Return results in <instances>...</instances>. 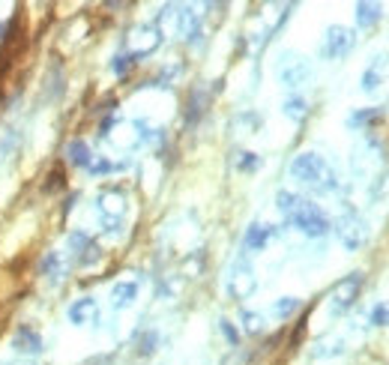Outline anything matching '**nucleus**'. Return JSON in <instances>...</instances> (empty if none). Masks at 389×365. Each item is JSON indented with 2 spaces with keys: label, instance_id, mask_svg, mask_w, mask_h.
Wrapping results in <instances>:
<instances>
[{
  "label": "nucleus",
  "instance_id": "1",
  "mask_svg": "<svg viewBox=\"0 0 389 365\" xmlns=\"http://www.w3.org/2000/svg\"><path fill=\"white\" fill-rule=\"evenodd\" d=\"M291 180H296L299 186H308L317 195H333V192L342 189L338 174L333 171V165L317 156V153H299L291 162Z\"/></svg>",
  "mask_w": 389,
  "mask_h": 365
},
{
  "label": "nucleus",
  "instance_id": "2",
  "mask_svg": "<svg viewBox=\"0 0 389 365\" xmlns=\"http://www.w3.org/2000/svg\"><path fill=\"white\" fill-rule=\"evenodd\" d=\"M287 222L299 231V234H305L308 240H317V237H326L329 231H333V222L326 219V212L312 204V201H305V198H299V204L296 210L287 216Z\"/></svg>",
  "mask_w": 389,
  "mask_h": 365
},
{
  "label": "nucleus",
  "instance_id": "3",
  "mask_svg": "<svg viewBox=\"0 0 389 365\" xmlns=\"http://www.w3.org/2000/svg\"><path fill=\"white\" fill-rule=\"evenodd\" d=\"M225 290H228V297H231L234 302H243L257 290V276H255V267L246 258V251L231 263V270H228Z\"/></svg>",
  "mask_w": 389,
  "mask_h": 365
},
{
  "label": "nucleus",
  "instance_id": "4",
  "mask_svg": "<svg viewBox=\"0 0 389 365\" xmlns=\"http://www.w3.org/2000/svg\"><path fill=\"white\" fill-rule=\"evenodd\" d=\"M276 75L287 90H299L312 81V63L296 52H285L282 60H278V66H276Z\"/></svg>",
  "mask_w": 389,
  "mask_h": 365
},
{
  "label": "nucleus",
  "instance_id": "5",
  "mask_svg": "<svg viewBox=\"0 0 389 365\" xmlns=\"http://www.w3.org/2000/svg\"><path fill=\"white\" fill-rule=\"evenodd\" d=\"M354 48H356V30L344 27V24L326 27L324 42H321V57L324 60H344Z\"/></svg>",
  "mask_w": 389,
  "mask_h": 365
},
{
  "label": "nucleus",
  "instance_id": "6",
  "mask_svg": "<svg viewBox=\"0 0 389 365\" xmlns=\"http://www.w3.org/2000/svg\"><path fill=\"white\" fill-rule=\"evenodd\" d=\"M159 45H162V30H159L156 24H135L126 36V54L132 60L150 57Z\"/></svg>",
  "mask_w": 389,
  "mask_h": 365
},
{
  "label": "nucleus",
  "instance_id": "7",
  "mask_svg": "<svg viewBox=\"0 0 389 365\" xmlns=\"http://www.w3.org/2000/svg\"><path fill=\"white\" fill-rule=\"evenodd\" d=\"M363 272H351V276H344V279H338L333 290H329V300H326V306L333 314H344L347 309L356 302L359 297V290H363Z\"/></svg>",
  "mask_w": 389,
  "mask_h": 365
},
{
  "label": "nucleus",
  "instance_id": "8",
  "mask_svg": "<svg viewBox=\"0 0 389 365\" xmlns=\"http://www.w3.org/2000/svg\"><path fill=\"white\" fill-rule=\"evenodd\" d=\"M333 228H335V234H338V240H342V246H344L347 251L363 249L365 240H368L365 222H363V216H359V212H354V210H347Z\"/></svg>",
  "mask_w": 389,
  "mask_h": 365
},
{
  "label": "nucleus",
  "instance_id": "9",
  "mask_svg": "<svg viewBox=\"0 0 389 365\" xmlns=\"http://www.w3.org/2000/svg\"><path fill=\"white\" fill-rule=\"evenodd\" d=\"M174 33L180 39H186L189 45H198L204 36V27H201V15L195 13L192 6H177V18H174Z\"/></svg>",
  "mask_w": 389,
  "mask_h": 365
},
{
  "label": "nucleus",
  "instance_id": "10",
  "mask_svg": "<svg viewBox=\"0 0 389 365\" xmlns=\"http://www.w3.org/2000/svg\"><path fill=\"white\" fill-rule=\"evenodd\" d=\"M126 195L120 189H102L96 195V210L102 212V219H120L123 222V216H126Z\"/></svg>",
  "mask_w": 389,
  "mask_h": 365
},
{
  "label": "nucleus",
  "instance_id": "11",
  "mask_svg": "<svg viewBox=\"0 0 389 365\" xmlns=\"http://www.w3.org/2000/svg\"><path fill=\"white\" fill-rule=\"evenodd\" d=\"M9 348L15 353H22V357H39L45 348H42V336L33 329V327H18L13 332V339H9Z\"/></svg>",
  "mask_w": 389,
  "mask_h": 365
},
{
  "label": "nucleus",
  "instance_id": "12",
  "mask_svg": "<svg viewBox=\"0 0 389 365\" xmlns=\"http://www.w3.org/2000/svg\"><path fill=\"white\" fill-rule=\"evenodd\" d=\"M278 237L276 225H264V222H252L246 228V237H243V249L246 251H264L269 246V240Z\"/></svg>",
  "mask_w": 389,
  "mask_h": 365
},
{
  "label": "nucleus",
  "instance_id": "13",
  "mask_svg": "<svg viewBox=\"0 0 389 365\" xmlns=\"http://www.w3.org/2000/svg\"><path fill=\"white\" fill-rule=\"evenodd\" d=\"M66 314L75 327H93V323H99V302L93 297H81L69 306Z\"/></svg>",
  "mask_w": 389,
  "mask_h": 365
},
{
  "label": "nucleus",
  "instance_id": "14",
  "mask_svg": "<svg viewBox=\"0 0 389 365\" xmlns=\"http://www.w3.org/2000/svg\"><path fill=\"white\" fill-rule=\"evenodd\" d=\"M108 141L117 147V150H135L138 144H144L141 132H138L135 123H117L111 132H108Z\"/></svg>",
  "mask_w": 389,
  "mask_h": 365
},
{
  "label": "nucleus",
  "instance_id": "15",
  "mask_svg": "<svg viewBox=\"0 0 389 365\" xmlns=\"http://www.w3.org/2000/svg\"><path fill=\"white\" fill-rule=\"evenodd\" d=\"M386 54L383 57H374L372 63H368V69L363 72V90L365 93H377L381 90V84H383V69H386Z\"/></svg>",
  "mask_w": 389,
  "mask_h": 365
},
{
  "label": "nucleus",
  "instance_id": "16",
  "mask_svg": "<svg viewBox=\"0 0 389 365\" xmlns=\"http://www.w3.org/2000/svg\"><path fill=\"white\" fill-rule=\"evenodd\" d=\"M138 300V281H117L111 288V306L114 309H129Z\"/></svg>",
  "mask_w": 389,
  "mask_h": 365
},
{
  "label": "nucleus",
  "instance_id": "17",
  "mask_svg": "<svg viewBox=\"0 0 389 365\" xmlns=\"http://www.w3.org/2000/svg\"><path fill=\"white\" fill-rule=\"evenodd\" d=\"M383 9L381 3H356L354 6V18H356V27H374L381 22Z\"/></svg>",
  "mask_w": 389,
  "mask_h": 365
},
{
  "label": "nucleus",
  "instance_id": "18",
  "mask_svg": "<svg viewBox=\"0 0 389 365\" xmlns=\"http://www.w3.org/2000/svg\"><path fill=\"white\" fill-rule=\"evenodd\" d=\"M39 270H42V276H48L51 281H60L66 276V261L60 258V251H45L42 263H39Z\"/></svg>",
  "mask_w": 389,
  "mask_h": 365
},
{
  "label": "nucleus",
  "instance_id": "19",
  "mask_svg": "<svg viewBox=\"0 0 389 365\" xmlns=\"http://www.w3.org/2000/svg\"><path fill=\"white\" fill-rule=\"evenodd\" d=\"M282 114H285L287 120H294V123H303V120L308 117V102H305V96H299V93L287 96L285 102H282Z\"/></svg>",
  "mask_w": 389,
  "mask_h": 365
},
{
  "label": "nucleus",
  "instance_id": "20",
  "mask_svg": "<svg viewBox=\"0 0 389 365\" xmlns=\"http://www.w3.org/2000/svg\"><path fill=\"white\" fill-rule=\"evenodd\" d=\"M66 159H69V165H75V168H87L93 153H90V147L81 138H75V141H69V147H66Z\"/></svg>",
  "mask_w": 389,
  "mask_h": 365
},
{
  "label": "nucleus",
  "instance_id": "21",
  "mask_svg": "<svg viewBox=\"0 0 389 365\" xmlns=\"http://www.w3.org/2000/svg\"><path fill=\"white\" fill-rule=\"evenodd\" d=\"M347 348H344V339H324V341H317V348L312 350V357L315 359H335V357H342Z\"/></svg>",
  "mask_w": 389,
  "mask_h": 365
},
{
  "label": "nucleus",
  "instance_id": "22",
  "mask_svg": "<svg viewBox=\"0 0 389 365\" xmlns=\"http://www.w3.org/2000/svg\"><path fill=\"white\" fill-rule=\"evenodd\" d=\"M381 117H383L381 108H363V111H354V114L347 117V126H351V129H363V126L374 123V120H381Z\"/></svg>",
  "mask_w": 389,
  "mask_h": 365
},
{
  "label": "nucleus",
  "instance_id": "23",
  "mask_svg": "<svg viewBox=\"0 0 389 365\" xmlns=\"http://www.w3.org/2000/svg\"><path fill=\"white\" fill-rule=\"evenodd\" d=\"M75 261H78V267H84V270H87V267H96V263L102 261V249H99V242H96V240H90L87 246L75 255Z\"/></svg>",
  "mask_w": 389,
  "mask_h": 365
},
{
  "label": "nucleus",
  "instance_id": "24",
  "mask_svg": "<svg viewBox=\"0 0 389 365\" xmlns=\"http://www.w3.org/2000/svg\"><path fill=\"white\" fill-rule=\"evenodd\" d=\"M273 318H278V320H287L291 314H296L299 311V300L296 297H282V300H276L273 302Z\"/></svg>",
  "mask_w": 389,
  "mask_h": 365
},
{
  "label": "nucleus",
  "instance_id": "25",
  "mask_svg": "<svg viewBox=\"0 0 389 365\" xmlns=\"http://www.w3.org/2000/svg\"><path fill=\"white\" fill-rule=\"evenodd\" d=\"M239 320H243V332H248V336H261V332H264V314H261V311H248V309H243Z\"/></svg>",
  "mask_w": 389,
  "mask_h": 365
},
{
  "label": "nucleus",
  "instance_id": "26",
  "mask_svg": "<svg viewBox=\"0 0 389 365\" xmlns=\"http://www.w3.org/2000/svg\"><path fill=\"white\" fill-rule=\"evenodd\" d=\"M201 270H204V255H198V251L180 263V276H186V279H198L201 276Z\"/></svg>",
  "mask_w": 389,
  "mask_h": 365
},
{
  "label": "nucleus",
  "instance_id": "27",
  "mask_svg": "<svg viewBox=\"0 0 389 365\" xmlns=\"http://www.w3.org/2000/svg\"><path fill=\"white\" fill-rule=\"evenodd\" d=\"M123 165H117V162H111L108 156H93L90 159V165H87V171L93 177H99V174H111V171H120Z\"/></svg>",
  "mask_w": 389,
  "mask_h": 365
},
{
  "label": "nucleus",
  "instance_id": "28",
  "mask_svg": "<svg viewBox=\"0 0 389 365\" xmlns=\"http://www.w3.org/2000/svg\"><path fill=\"white\" fill-rule=\"evenodd\" d=\"M368 323H372V327H389V300H381L377 306H372Z\"/></svg>",
  "mask_w": 389,
  "mask_h": 365
},
{
  "label": "nucleus",
  "instance_id": "29",
  "mask_svg": "<svg viewBox=\"0 0 389 365\" xmlns=\"http://www.w3.org/2000/svg\"><path fill=\"white\" fill-rule=\"evenodd\" d=\"M296 204H299V195H294V192H285V189H282V192L276 195V207H278V212H282L285 219L296 210Z\"/></svg>",
  "mask_w": 389,
  "mask_h": 365
},
{
  "label": "nucleus",
  "instance_id": "30",
  "mask_svg": "<svg viewBox=\"0 0 389 365\" xmlns=\"http://www.w3.org/2000/svg\"><path fill=\"white\" fill-rule=\"evenodd\" d=\"M261 165H264V159L257 153H248V150H246V153H237V168L246 171V174H252V171H257Z\"/></svg>",
  "mask_w": 389,
  "mask_h": 365
},
{
  "label": "nucleus",
  "instance_id": "31",
  "mask_svg": "<svg viewBox=\"0 0 389 365\" xmlns=\"http://www.w3.org/2000/svg\"><path fill=\"white\" fill-rule=\"evenodd\" d=\"M156 344H159V332L156 329L144 332V339L138 341V357H150V353H156Z\"/></svg>",
  "mask_w": 389,
  "mask_h": 365
},
{
  "label": "nucleus",
  "instance_id": "32",
  "mask_svg": "<svg viewBox=\"0 0 389 365\" xmlns=\"http://www.w3.org/2000/svg\"><path fill=\"white\" fill-rule=\"evenodd\" d=\"M180 276H165L162 281H159V297H177L180 293Z\"/></svg>",
  "mask_w": 389,
  "mask_h": 365
},
{
  "label": "nucleus",
  "instance_id": "33",
  "mask_svg": "<svg viewBox=\"0 0 389 365\" xmlns=\"http://www.w3.org/2000/svg\"><path fill=\"white\" fill-rule=\"evenodd\" d=\"M201 99H204V90H192V99H189V114H186V120L189 123H195L198 117H201Z\"/></svg>",
  "mask_w": 389,
  "mask_h": 365
},
{
  "label": "nucleus",
  "instance_id": "34",
  "mask_svg": "<svg viewBox=\"0 0 389 365\" xmlns=\"http://www.w3.org/2000/svg\"><path fill=\"white\" fill-rule=\"evenodd\" d=\"M219 329H222V336L228 339V344H231V348H237V344H239V329L234 327V323L228 320V318H222V320H219Z\"/></svg>",
  "mask_w": 389,
  "mask_h": 365
},
{
  "label": "nucleus",
  "instance_id": "35",
  "mask_svg": "<svg viewBox=\"0 0 389 365\" xmlns=\"http://www.w3.org/2000/svg\"><path fill=\"white\" fill-rule=\"evenodd\" d=\"M132 66H135V60L129 57V54H117V57L111 60V72H114V75H126Z\"/></svg>",
  "mask_w": 389,
  "mask_h": 365
},
{
  "label": "nucleus",
  "instance_id": "36",
  "mask_svg": "<svg viewBox=\"0 0 389 365\" xmlns=\"http://www.w3.org/2000/svg\"><path fill=\"white\" fill-rule=\"evenodd\" d=\"M57 72H63V69H60V66H51V75L45 78L48 90H51V93H48V99H60V93H63V84H57Z\"/></svg>",
  "mask_w": 389,
  "mask_h": 365
},
{
  "label": "nucleus",
  "instance_id": "37",
  "mask_svg": "<svg viewBox=\"0 0 389 365\" xmlns=\"http://www.w3.org/2000/svg\"><path fill=\"white\" fill-rule=\"evenodd\" d=\"M102 234L120 237V234H123V222H120V219H102Z\"/></svg>",
  "mask_w": 389,
  "mask_h": 365
},
{
  "label": "nucleus",
  "instance_id": "38",
  "mask_svg": "<svg viewBox=\"0 0 389 365\" xmlns=\"http://www.w3.org/2000/svg\"><path fill=\"white\" fill-rule=\"evenodd\" d=\"M63 189V171H51V174H48V182L42 186V192H54V189Z\"/></svg>",
  "mask_w": 389,
  "mask_h": 365
},
{
  "label": "nucleus",
  "instance_id": "39",
  "mask_svg": "<svg viewBox=\"0 0 389 365\" xmlns=\"http://www.w3.org/2000/svg\"><path fill=\"white\" fill-rule=\"evenodd\" d=\"M9 365H36L33 359H15V362H9Z\"/></svg>",
  "mask_w": 389,
  "mask_h": 365
}]
</instances>
